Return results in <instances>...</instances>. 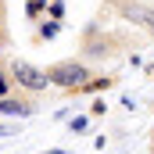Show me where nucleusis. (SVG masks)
Here are the masks:
<instances>
[{
    "label": "nucleus",
    "mask_w": 154,
    "mask_h": 154,
    "mask_svg": "<svg viewBox=\"0 0 154 154\" xmlns=\"http://www.w3.org/2000/svg\"><path fill=\"white\" fill-rule=\"evenodd\" d=\"M47 11H50V22H61V18H65V0H50Z\"/></svg>",
    "instance_id": "7"
},
{
    "label": "nucleus",
    "mask_w": 154,
    "mask_h": 154,
    "mask_svg": "<svg viewBox=\"0 0 154 154\" xmlns=\"http://www.w3.org/2000/svg\"><path fill=\"white\" fill-rule=\"evenodd\" d=\"M43 11H47V0H29V4H25V14H29V18H39Z\"/></svg>",
    "instance_id": "6"
},
{
    "label": "nucleus",
    "mask_w": 154,
    "mask_h": 154,
    "mask_svg": "<svg viewBox=\"0 0 154 154\" xmlns=\"http://www.w3.org/2000/svg\"><path fill=\"white\" fill-rule=\"evenodd\" d=\"M115 11L122 22H129V25L143 29L147 36H154V7L151 4H143V0H115Z\"/></svg>",
    "instance_id": "3"
},
{
    "label": "nucleus",
    "mask_w": 154,
    "mask_h": 154,
    "mask_svg": "<svg viewBox=\"0 0 154 154\" xmlns=\"http://www.w3.org/2000/svg\"><path fill=\"white\" fill-rule=\"evenodd\" d=\"M43 154H68L65 147H50V151H43Z\"/></svg>",
    "instance_id": "11"
},
{
    "label": "nucleus",
    "mask_w": 154,
    "mask_h": 154,
    "mask_svg": "<svg viewBox=\"0 0 154 154\" xmlns=\"http://www.w3.org/2000/svg\"><path fill=\"white\" fill-rule=\"evenodd\" d=\"M61 32V22H47V25H39V39H54Z\"/></svg>",
    "instance_id": "5"
},
{
    "label": "nucleus",
    "mask_w": 154,
    "mask_h": 154,
    "mask_svg": "<svg viewBox=\"0 0 154 154\" xmlns=\"http://www.w3.org/2000/svg\"><path fill=\"white\" fill-rule=\"evenodd\" d=\"M86 125H90L86 115H75V118H72V133H86Z\"/></svg>",
    "instance_id": "9"
},
{
    "label": "nucleus",
    "mask_w": 154,
    "mask_h": 154,
    "mask_svg": "<svg viewBox=\"0 0 154 154\" xmlns=\"http://www.w3.org/2000/svg\"><path fill=\"white\" fill-rule=\"evenodd\" d=\"M11 90H14V86H11V75H7V68L0 65V97H11Z\"/></svg>",
    "instance_id": "8"
},
{
    "label": "nucleus",
    "mask_w": 154,
    "mask_h": 154,
    "mask_svg": "<svg viewBox=\"0 0 154 154\" xmlns=\"http://www.w3.org/2000/svg\"><path fill=\"white\" fill-rule=\"evenodd\" d=\"M0 115L4 118H29V115H36V104L29 100V97H0Z\"/></svg>",
    "instance_id": "4"
},
{
    "label": "nucleus",
    "mask_w": 154,
    "mask_h": 154,
    "mask_svg": "<svg viewBox=\"0 0 154 154\" xmlns=\"http://www.w3.org/2000/svg\"><path fill=\"white\" fill-rule=\"evenodd\" d=\"M7 75H11V86H18V90H25V93H43L47 86H50V79L47 72L32 65V61H22V57H14L11 65H7Z\"/></svg>",
    "instance_id": "2"
},
{
    "label": "nucleus",
    "mask_w": 154,
    "mask_h": 154,
    "mask_svg": "<svg viewBox=\"0 0 154 154\" xmlns=\"http://www.w3.org/2000/svg\"><path fill=\"white\" fill-rule=\"evenodd\" d=\"M11 133H18V122H0V136H11Z\"/></svg>",
    "instance_id": "10"
},
{
    "label": "nucleus",
    "mask_w": 154,
    "mask_h": 154,
    "mask_svg": "<svg viewBox=\"0 0 154 154\" xmlns=\"http://www.w3.org/2000/svg\"><path fill=\"white\" fill-rule=\"evenodd\" d=\"M47 79H50V86H57V90H82L86 82H90V68L75 61V57H68V61H54L50 68H43Z\"/></svg>",
    "instance_id": "1"
}]
</instances>
